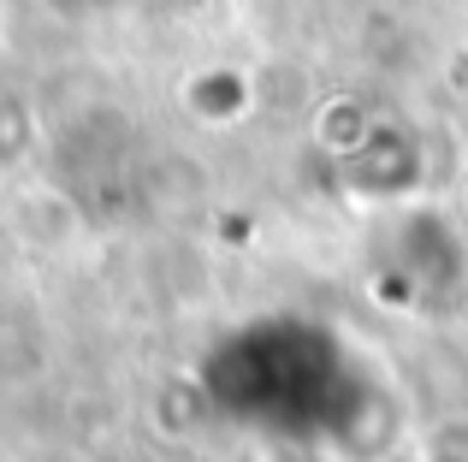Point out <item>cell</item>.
I'll list each match as a JSON object with an SVG mask.
<instances>
[{"label": "cell", "mask_w": 468, "mask_h": 462, "mask_svg": "<svg viewBox=\"0 0 468 462\" xmlns=\"http://www.w3.org/2000/svg\"><path fill=\"white\" fill-rule=\"evenodd\" d=\"M202 385L231 421L273 439H344L367 409V380L344 338L303 314H267L226 332Z\"/></svg>", "instance_id": "obj_1"}, {"label": "cell", "mask_w": 468, "mask_h": 462, "mask_svg": "<svg viewBox=\"0 0 468 462\" xmlns=\"http://www.w3.org/2000/svg\"><path fill=\"white\" fill-rule=\"evenodd\" d=\"M463 214H468V190H463Z\"/></svg>", "instance_id": "obj_2"}]
</instances>
